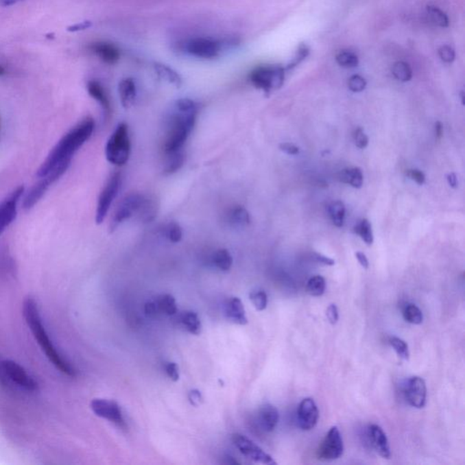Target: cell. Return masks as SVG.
I'll list each match as a JSON object with an SVG mask.
<instances>
[{"mask_svg":"<svg viewBox=\"0 0 465 465\" xmlns=\"http://www.w3.org/2000/svg\"><path fill=\"white\" fill-rule=\"evenodd\" d=\"M326 279L321 276H315L308 280L307 285V293L310 296L319 298L326 292Z\"/></svg>","mask_w":465,"mask_h":465,"instance_id":"4dcf8cb0","label":"cell"},{"mask_svg":"<svg viewBox=\"0 0 465 465\" xmlns=\"http://www.w3.org/2000/svg\"><path fill=\"white\" fill-rule=\"evenodd\" d=\"M330 218L333 225L337 228L344 226V217H346V206L342 201H333L329 206Z\"/></svg>","mask_w":465,"mask_h":465,"instance_id":"83f0119b","label":"cell"},{"mask_svg":"<svg viewBox=\"0 0 465 465\" xmlns=\"http://www.w3.org/2000/svg\"><path fill=\"white\" fill-rule=\"evenodd\" d=\"M147 195L142 193L133 192L126 195L120 202L114 213L110 222V232H114L125 221L130 219L134 215H139L140 209L144 204Z\"/></svg>","mask_w":465,"mask_h":465,"instance_id":"52a82bcc","label":"cell"},{"mask_svg":"<svg viewBox=\"0 0 465 465\" xmlns=\"http://www.w3.org/2000/svg\"><path fill=\"white\" fill-rule=\"evenodd\" d=\"M145 312L148 316H155L158 313L156 302H148L145 305Z\"/></svg>","mask_w":465,"mask_h":465,"instance_id":"f907efd6","label":"cell"},{"mask_svg":"<svg viewBox=\"0 0 465 465\" xmlns=\"http://www.w3.org/2000/svg\"><path fill=\"white\" fill-rule=\"evenodd\" d=\"M315 259L318 263H321L324 265H335V260L330 259V257H324L321 254H315Z\"/></svg>","mask_w":465,"mask_h":465,"instance_id":"816d5d0a","label":"cell"},{"mask_svg":"<svg viewBox=\"0 0 465 465\" xmlns=\"http://www.w3.org/2000/svg\"><path fill=\"white\" fill-rule=\"evenodd\" d=\"M162 235L169 242L176 243L181 242L182 238H183V230L178 223L170 222L164 226Z\"/></svg>","mask_w":465,"mask_h":465,"instance_id":"836d02e7","label":"cell"},{"mask_svg":"<svg viewBox=\"0 0 465 465\" xmlns=\"http://www.w3.org/2000/svg\"><path fill=\"white\" fill-rule=\"evenodd\" d=\"M91 410L100 418L108 420L121 429H127L124 416L119 403L106 399H94L91 403Z\"/></svg>","mask_w":465,"mask_h":465,"instance_id":"8fae6325","label":"cell"},{"mask_svg":"<svg viewBox=\"0 0 465 465\" xmlns=\"http://www.w3.org/2000/svg\"><path fill=\"white\" fill-rule=\"evenodd\" d=\"M70 163H71V161L64 162V163L58 165L57 167H55L51 172L47 174L44 178H41V181H39L35 187H33L32 190L25 197L23 202L24 209H32L41 200L42 197L46 194L50 186H52L55 182H57L67 172Z\"/></svg>","mask_w":465,"mask_h":465,"instance_id":"ba28073f","label":"cell"},{"mask_svg":"<svg viewBox=\"0 0 465 465\" xmlns=\"http://www.w3.org/2000/svg\"><path fill=\"white\" fill-rule=\"evenodd\" d=\"M189 402L191 403V405L194 406H198L201 405L204 400L203 396H202V394L200 391L197 390V389H194V390L189 392Z\"/></svg>","mask_w":465,"mask_h":465,"instance_id":"681fc988","label":"cell"},{"mask_svg":"<svg viewBox=\"0 0 465 465\" xmlns=\"http://www.w3.org/2000/svg\"><path fill=\"white\" fill-rule=\"evenodd\" d=\"M106 158L109 163L122 167L128 163L131 153L130 130L126 123H119L106 145Z\"/></svg>","mask_w":465,"mask_h":465,"instance_id":"277c9868","label":"cell"},{"mask_svg":"<svg viewBox=\"0 0 465 465\" xmlns=\"http://www.w3.org/2000/svg\"><path fill=\"white\" fill-rule=\"evenodd\" d=\"M24 191L23 186L19 187L0 203V235L16 219L18 215V204L24 195Z\"/></svg>","mask_w":465,"mask_h":465,"instance_id":"5bb4252c","label":"cell"},{"mask_svg":"<svg viewBox=\"0 0 465 465\" xmlns=\"http://www.w3.org/2000/svg\"><path fill=\"white\" fill-rule=\"evenodd\" d=\"M226 222L234 228H243L251 222L250 215L242 206H235L226 214Z\"/></svg>","mask_w":465,"mask_h":465,"instance_id":"7402d4cb","label":"cell"},{"mask_svg":"<svg viewBox=\"0 0 465 465\" xmlns=\"http://www.w3.org/2000/svg\"><path fill=\"white\" fill-rule=\"evenodd\" d=\"M249 80L254 88L269 94L281 88L284 84L285 69L279 65L259 67L250 73Z\"/></svg>","mask_w":465,"mask_h":465,"instance_id":"5b68a950","label":"cell"},{"mask_svg":"<svg viewBox=\"0 0 465 465\" xmlns=\"http://www.w3.org/2000/svg\"><path fill=\"white\" fill-rule=\"evenodd\" d=\"M355 145L360 150H365L369 144V139L362 128H357L354 132Z\"/></svg>","mask_w":465,"mask_h":465,"instance_id":"b9f144b4","label":"cell"},{"mask_svg":"<svg viewBox=\"0 0 465 465\" xmlns=\"http://www.w3.org/2000/svg\"><path fill=\"white\" fill-rule=\"evenodd\" d=\"M442 133H444V127L440 121L436 123V139H441L442 136Z\"/></svg>","mask_w":465,"mask_h":465,"instance_id":"11a10c76","label":"cell"},{"mask_svg":"<svg viewBox=\"0 0 465 465\" xmlns=\"http://www.w3.org/2000/svg\"><path fill=\"white\" fill-rule=\"evenodd\" d=\"M326 316L327 319L331 324H335L337 323L339 318L338 308L335 305H330L329 308L326 310Z\"/></svg>","mask_w":465,"mask_h":465,"instance_id":"7dc6e473","label":"cell"},{"mask_svg":"<svg viewBox=\"0 0 465 465\" xmlns=\"http://www.w3.org/2000/svg\"><path fill=\"white\" fill-rule=\"evenodd\" d=\"M167 377L174 382L179 380L178 366L175 363H167L165 366Z\"/></svg>","mask_w":465,"mask_h":465,"instance_id":"f6af8a7d","label":"cell"},{"mask_svg":"<svg viewBox=\"0 0 465 465\" xmlns=\"http://www.w3.org/2000/svg\"><path fill=\"white\" fill-rule=\"evenodd\" d=\"M259 421L263 430L268 433L273 432L279 422L278 411L274 405L266 403L260 408Z\"/></svg>","mask_w":465,"mask_h":465,"instance_id":"ffe728a7","label":"cell"},{"mask_svg":"<svg viewBox=\"0 0 465 465\" xmlns=\"http://www.w3.org/2000/svg\"><path fill=\"white\" fill-rule=\"evenodd\" d=\"M211 262L220 271L226 272L230 270L234 260L228 249L220 248L213 253Z\"/></svg>","mask_w":465,"mask_h":465,"instance_id":"484cf974","label":"cell"},{"mask_svg":"<svg viewBox=\"0 0 465 465\" xmlns=\"http://www.w3.org/2000/svg\"><path fill=\"white\" fill-rule=\"evenodd\" d=\"M250 299L257 311H264L267 307V295L264 291H257V292L252 293Z\"/></svg>","mask_w":465,"mask_h":465,"instance_id":"f35d334b","label":"cell"},{"mask_svg":"<svg viewBox=\"0 0 465 465\" xmlns=\"http://www.w3.org/2000/svg\"><path fill=\"white\" fill-rule=\"evenodd\" d=\"M184 52L192 57L201 60H214L222 50V44L219 41L208 38H195L189 39L184 45Z\"/></svg>","mask_w":465,"mask_h":465,"instance_id":"30bf717a","label":"cell"},{"mask_svg":"<svg viewBox=\"0 0 465 465\" xmlns=\"http://www.w3.org/2000/svg\"><path fill=\"white\" fill-rule=\"evenodd\" d=\"M232 444L240 451L241 453L246 457L251 459L257 463L263 464H276V462L272 458L271 455L266 453L259 445L242 434L235 433L232 436Z\"/></svg>","mask_w":465,"mask_h":465,"instance_id":"7c38bea8","label":"cell"},{"mask_svg":"<svg viewBox=\"0 0 465 465\" xmlns=\"http://www.w3.org/2000/svg\"><path fill=\"white\" fill-rule=\"evenodd\" d=\"M19 1H21V0H1V4L4 5V7H10V5L16 4V3Z\"/></svg>","mask_w":465,"mask_h":465,"instance_id":"9f6ffc18","label":"cell"},{"mask_svg":"<svg viewBox=\"0 0 465 465\" xmlns=\"http://www.w3.org/2000/svg\"><path fill=\"white\" fill-rule=\"evenodd\" d=\"M92 25L93 24H92V22L89 21L78 22V23L71 25V26L67 27V32H83V30L91 29Z\"/></svg>","mask_w":465,"mask_h":465,"instance_id":"bcb514c9","label":"cell"},{"mask_svg":"<svg viewBox=\"0 0 465 465\" xmlns=\"http://www.w3.org/2000/svg\"><path fill=\"white\" fill-rule=\"evenodd\" d=\"M427 16L429 18L431 23L434 26L440 27H447L449 26V19L446 13L440 10L439 8L434 7V5H428Z\"/></svg>","mask_w":465,"mask_h":465,"instance_id":"1f68e13d","label":"cell"},{"mask_svg":"<svg viewBox=\"0 0 465 465\" xmlns=\"http://www.w3.org/2000/svg\"><path fill=\"white\" fill-rule=\"evenodd\" d=\"M154 67H155L156 75H158L159 78L166 81L170 85L175 86L176 88H179L182 84H183L181 75L176 70H174L172 67L162 63H156Z\"/></svg>","mask_w":465,"mask_h":465,"instance_id":"cb8c5ba5","label":"cell"},{"mask_svg":"<svg viewBox=\"0 0 465 465\" xmlns=\"http://www.w3.org/2000/svg\"><path fill=\"white\" fill-rule=\"evenodd\" d=\"M338 179L343 183L355 187V189H361L363 183V172L359 167L346 168V169L341 171L339 173Z\"/></svg>","mask_w":465,"mask_h":465,"instance_id":"d4e9b609","label":"cell"},{"mask_svg":"<svg viewBox=\"0 0 465 465\" xmlns=\"http://www.w3.org/2000/svg\"><path fill=\"white\" fill-rule=\"evenodd\" d=\"M390 344L400 358L403 360H409L410 351H409L408 344L405 341L398 337H392Z\"/></svg>","mask_w":465,"mask_h":465,"instance_id":"74e56055","label":"cell"},{"mask_svg":"<svg viewBox=\"0 0 465 465\" xmlns=\"http://www.w3.org/2000/svg\"><path fill=\"white\" fill-rule=\"evenodd\" d=\"M91 49L97 57L109 65H113L119 60V49L113 44L108 42H96L91 45Z\"/></svg>","mask_w":465,"mask_h":465,"instance_id":"ac0fdd59","label":"cell"},{"mask_svg":"<svg viewBox=\"0 0 465 465\" xmlns=\"http://www.w3.org/2000/svg\"><path fill=\"white\" fill-rule=\"evenodd\" d=\"M344 453V441L340 431L333 427L324 437L318 450V457L323 461L337 460Z\"/></svg>","mask_w":465,"mask_h":465,"instance_id":"4fadbf2b","label":"cell"},{"mask_svg":"<svg viewBox=\"0 0 465 465\" xmlns=\"http://www.w3.org/2000/svg\"><path fill=\"white\" fill-rule=\"evenodd\" d=\"M406 176L412 180L416 182V184H418L419 186L425 184V175L424 172H422L419 169H408L406 170Z\"/></svg>","mask_w":465,"mask_h":465,"instance_id":"ee69618b","label":"cell"},{"mask_svg":"<svg viewBox=\"0 0 465 465\" xmlns=\"http://www.w3.org/2000/svg\"><path fill=\"white\" fill-rule=\"evenodd\" d=\"M95 128H96V124L91 117H86L82 121L78 123L53 148L46 160L36 171V176L38 178H44L58 165L64 162L71 161L75 153L91 139L94 133Z\"/></svg>","mask_w":465,"mask_h":465,"instance_id":"7a4b0ae2","label":"cell"},{"mask_svg":"<svg viewBox=\"0 0 465 465\" xmlns=\"http://www.w3.org/2000/svg\"><path fill=\"white\" fill-rule=\"evenodd\" d=\"M403 318L408 323L413 324H420L424 320V315H422V311L417 305L414 304H408L403 309Z\"/></svg>","mask_w":465,"mask_h":465,"instance_id":"8d00e7d4","label":"cell"},{"mask_svg":"<svg viewBox=\"0 0 465 465\" xmlns=\"http://www.w3.org/2000/svg\"><path fill=\"white\" fill-rule=\"evenodd\" d=\"M23 315L30 331L33 333L34 338L36 339V343L40 346L42 351L45 353L49 362L52 363V365L60 370L61 372H63L64 374L74 377L77 374L74 366L58 351V349L53 344L49 333H47L43 323H42L38 304H36L35 300L32 298L25 300Z\"/></svg>","mask_w":465,"mask_h":465,"instance_id":"3957f363","label":"cell"},{"mask_svg":"<svg viewBox=\"0 0 465 465\" xmlns=\"http://www.w3.org/2000/svg\"><path fill=\"white\" fill-rule=\"evenodd\" d=\"M280 150L283 151L287 155L296 156L299 154V147L291 143H283L279 145Z\"/></svg>","mask_w":465,"mask_h":465,"instance_id":"c3c4849f","label":"cell"},{"mask_svg":"<svg viewBox=\"0 0 465 465\" xmlns=\"http://www.w3.org/2000/svg\"><path fill=\"white\" fill-rule=\"evenodd\" d=\"M198 105L189 99L176 100L164 121V155L180 152L197 122Z\"/></svg>","mask_w":465,"mask_h":465,"instance_id":"6da1fadb","label":"cell"},{"mask_svg":"<svg viewBox=\"0 0 465 465\" xmlns=\"http://www.w3.org/2000/svg\"><path fill=\"white\" fill-rule=\"evenodd\" d=\"M354 231L355 234L359 235L362 238L363 242L367 246H372L374 243V234H372V229L371 223L367 219H363L355 226Z\"/></svg>","mask_w":465,"mask_h":465,"instance_id":"e575fe53","label":"cell"},{"mask_svg":"<svg viewBox=\"0 0 465 465\" xmlns=\"http://www.w3.org/2000/svg\"><path fill=\"white\" fill-rule=\"evenodd\" d=\"M319 418L318 405L312 398H305L300 403L298 409V422L302 431L315 428Z\"/></svg>","mask_w":465,"mask_h":465,"instance_id":"2e32d148","label":"cell"},{"mask_svg":"<svg viewBox=\"0 0 465 465\" xmlns=\"http://www.w3.org/2000/svg\"><path fill=\"white\" fill-rule=\"evenodd\" d=\"M120 187H121V175L119 172L114 173L106 182V186L104 187L100 193L99 201H97L96 210V223L97 225H100L105 220L112 203L119 195Z\"/></svg>","mask_w":465,"mask_h":465,"instance_id":"9c48e42d","label":"cell"},{"mask_svg":"<svg viewBox=\"0 0 465 465\" xmlns=\"http://www.w3.org/2000/svg\"><path fill=\"white\" fill-rule=\"evenodd\" d=\"M438 54L440 58L445 63H452L455 60V51L452 47L442 46L438 50Z\"/></svg>","mask_w":465,"mask_h":465,"instance_id":"7bdbcfd3","label":"cell"},{"mask_svg":"<svg viewBox=\"0 0 465 465\" xmlns=\"http://www.w3.org/2000/svg\"><path fill=\"white\" fill-rule=\"evenodd\" d=\"M86 88H88V94L99 104L104 112L106 114L110 113V101H109L108 95H106V92L103 86H101V84L95 80L89 81Z\"/></svg>","mask_w":465,"mask_h":465,"instance_id":"603a6c76","label":"cell"},{"mask_svg":"<svg viewBox=\"0 0 465 465\" xmlns=\"http://www.w3.org/2000/svg\"><path fill=\"white\" fill-rule=\"evenodd\" d=\"M355 257H357L358 262L360 263V265H362L363 268L367 269L369 267L368 259H367L365 254L362 253V252H357V253H355Z\"/></svg>","mask_w":465,"mask_h":465,"instance_id":"f5cc1de1","label":"cell"},{"mask_svg":"<svg viewBox=\"0 0 465 465\" xmlns=\"http://www.w3.org/2000/svg\"><path fill=\"white\" fill-rule=\"evenodd\" d=\"M119 93L123 108H132L136 99V86L132 78H124L120 81Z\"/></svg>","mask_w":465,"mask_h":465,"instance_id":"44dd1931","label":"cell"},{"mask_svg":"<svg viewBox=\"0 0 465 465\" xmlns=\"http://www.w3.org/2000/svg\"><path fill=\"white\" fill-rule=\"evenodd\" d=\"M405 396L409 405L414 408H424L427 405V388L425 380L419 377H413L406 381Z\"/></svg>","mask_w":465,"mask_h":465,"instance_id":"9a60e30c","label":"cell"},{"mask_svg":"<svg viewBox=\"0 0 465 465\" xmlns=\"http://www.w3.org/2000/svg\"><path fill=\"white\" fill-rule=\"evenodd\" d=\"M5 74V69L4 67L0 65V77Z\"/></svg>","mask_w":465,"mask_h":465,"instance_id":"6f0895ef","label":"cell"},{"mask_svg":"<svg viewBox=\"0 0 465 465\" xmlns=\"http://www.w3.org/2000/svg\"><path fill=\"white\" fill-rule=\"evenodd\" d=\"M461 96H462V102H463V105H464V91L461 92Z\"/></svg>","mask_w":465,"mask_h":465,"instance_id":"680465c9","label":"cell"},{"mask_svg":"<svg viewBox=\"0 0 465 465\" xmlns=\"http://www.w3.org/2000/svg\"><path fill=\"white\" fill-rule=\"evenodd\" d=\"M180 323L187 329V332L192 335H200L202 330V324L198 313L193 311H186L180 315Z\"/></svg>","mask_w":465,"mask_h":465,"instance_id":"4316f807","label":"cell"},{"mask_svg":"<svg viewBox=\"0 0 465 465\" xmlns=\"http://www.w3.org/2000/svg\"><path fill=\"white\" fill-rule=\"evenodd\" d=\"M165 158H166V161H165L164 173L167 175L176 173L183 167L184 163V151L165 156Z\"/></svg>","mask_w":465,"mask_h":465,"instance_id":"f546056e","label":"cell"},{"mask_svg":"<svg viewBox=\"0 0 465 465\" xmlns=\"http://www.w3.org/2000/svg\"><path fill=\"white\" fill-rule=\"evenodd\" d=\"M225 313L228 320L232 323L240 324V326H246L248 323L245 307H243L242 301L238 298H232L226 302Z\"/></svg>","mask_w":465,"mask_h":465,"instance_id":"d6986e66","label":"cell"},{"mask_svg":"<svg viewBox=\"0 0 465 465\" xmlns=\"http://www.w3.org/2000/svg\"><path fill=\"white\" fill-rule=\"evenodd\" d=\"M447 180L451 187H453V189H456V187H457V176H456L455 173L449 174V175L447 176Z\"/></svg>","mask_w":465,"mask_h":465,"instance_id":"db71d44e","label":"cell"},{"mask_svg":"<svg viewBox=\"0 0 465 465\" xmlns=\"http://www.w3.org/2000/svg\"><path fill=\"white\" fill-rule=\"evenodd\" d=\"M366 85V80L359 75H352L348 80V88L354 93H360L365 91Z\"/></svg>","mask_w":465,"mask_h":465,"instance_id":"ab89813d","label":"cell"},{"mask_svg":"<svg viewBox=\"0 0 465 465\" xmlns=\"http://www.w3.org/2000/svg\"><path fill=\"white\" fill-rule=\"evenodd\" d=\"M310 53V49L309 47L307 46L305 44H301L300 45L298 51H296L295 58H294V60H292V62L289 64L287 67V69H292L294 67H296V66H298L300 63L302 62V61H304L305 58L308 57V55H309Z\"/></svg>","mask_w":465,"mask_h":465,"instance_id":"60d3db41","label":"cell"},{"mask_svg":"<svg viewBox=\"0 0 465 465\" xmlns=\"http://www.w3.org/2000/svg\"><path fill=\"white\" fill-rule=\"evenodd\" d=\"M3 383L5 386H16L27 392L38 390V383L24 369L23 366L12 360H2Z\"/></svg>","mask_w":465,"mask_h":465,"instance_id":"8992f818","label":"cell"},{"mask_svg":"<svg viewBox=\"0 0 465 465\" xmlns=\"http://www.w3.org/2000/svg\"><path fill=\"white\" fill-rule=\"evenodd\" d=\"M392 73H393L394 77L401 82H408L413 78V71H412L410 66L403 61L394 63L393 67H392Z\"/></svg>","mask_w":465,"mask_h":465,"instance_id":"d6a6232c","label":"cell"},{"mask_svg":"<svg viewBox=\"0 0 465 465\" xmlns=\"http://www.w3.org/2000/svg\"><path fill=\"white\" fill-rule=\"evenodd\" d=\"M156 305L158 307V312L165 313V315H174L178 313L176 299L173 296L168 295V294L158 296Z\"/></svg>","mask_w":465,"mask_h":465,"instance_id":"f1b7e54d","label":"cell"},{"mask_svg":"<svg viewBox=\"0 0 465 465\" xmlns=\"http://www.w3.org/2000/svg\"><path fill=\"white\" fill-rule=\"evenodd\" d=\"M335 60L339 66L344 67V69H354L359 64L357 56L352 51H348V50L339 52L336 55Z\"/></svg>","mask_w":465,"mask_h":465,"instance_id":"d590c367","label":"cell"},{"mask_svg":"<svg viewBox=\"0 0 465 465\" xmlns=\"http://www.w3.org/2000/svg\"><path fill=\"white\" fill-rule=\"evenodd\" d=\"M368 434L370 441H371L375 452L380 456H382L383 458L390 459V445H389L388 436H386L382 428L377 425H370Z\"/></svg>","mask_w":465,"mask_h":465,"instance_id":"e0dca14e","label":"cell"}]
</instances>
